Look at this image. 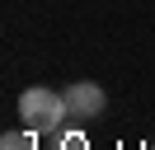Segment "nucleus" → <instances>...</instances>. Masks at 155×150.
<instances>
[{
	"mask_svg": "<svg viewBox=\"0 0 155 150\" xmlns=\"http://www.w3.org/2000/svg\"><path fill=\"white\" fill-rule=\"evenodd\" d=\"M57 150H89V141L80 136V131H66V136L57 141Z\"/></svg>",
	"mask_w": 155,
	"mask_h": 150,
	"instance_id": "nucleus-4",
	"label": "nucleus"
},
{
	"mask_svg": "<svg viewBox=\"0 0 155 150\" xmlns=\"http://www.w3.org/2000/svg\"><path fill=\"white\" fill-rule=\"evenodd\" d=\"M61 94H66V117H75V122H89V117H99L108 108L104 84H94V80H71Z\"/></svg>",
	"mask_w": 155,
	"mask_h": 150,
	"instance_id": "nucleus-2",
	"label": "nucleus"
},
{
	"mask_svg": "<svg viewBox=\"0 0 155 150\" xmlns=\"http://www.w3.org/2000/svg\"><path fill=\"white\" fill-rule=\"evenodd\" d=\"M0 150H38V131H5L0 136Z\"/></svg>",
	"mask_w": 155,
	"mask_h": 150,
	"instance_id": "nucleus-3",
	"label": "nucleus"
},
{
	"mask_svg": "<svg viewBox=\"0 0 155 150\" xmlns=\"http://www.w3.org/2000/svg\"><path fill=\"white\" fill-rule=\"evenodd\" d=\"M19 117H24V127L38 131V136H42V131H57L61 117H66V94L33 84V89L19 94Z\"/></svg>",
	"mask_w": 155,
	"mask_h": 150,
	"instance_id": "nucleus-1",
	"label": "nucleus"
}]
</instances>
